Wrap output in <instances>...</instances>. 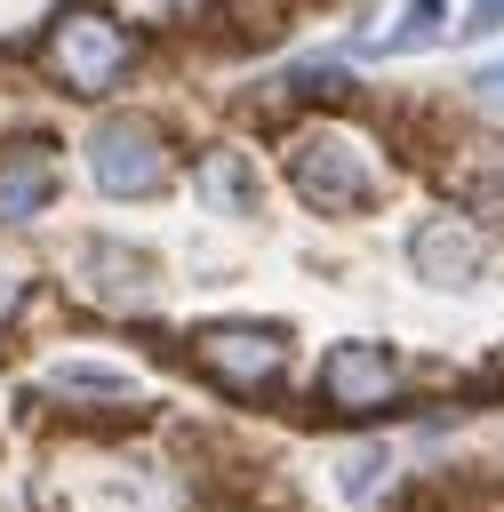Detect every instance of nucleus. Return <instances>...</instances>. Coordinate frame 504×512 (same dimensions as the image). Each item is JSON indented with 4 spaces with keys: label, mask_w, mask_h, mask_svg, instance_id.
Masks as SVG:
<instances>
[{
    "label": "nucleus",
    "mask_w": 504,
    "mask_h": 512,
    "mask_svg": "<svg viewBox=\"0 0 504 512\" xmlns=\"http://www.w3.org/2000/svg\"><path fill=\"white\" fill-rule=\"evenodd\" d=\"M16 304H24V280H16V272H8V264H0V328H8V320H16Z\"/></svg>",
    "instance_id": "nucleus-17"
},
{
    "label": "nucleus",
    "mask_w": 504,
    "mask_h": 512,
    "mask_svg": "<svg viewBox=\"0 0 504 512\" xmlns=\"http://www.w3.org/2000/svg\"><path fill=\"white\" fill-rule=\"evenodd\" d=\"M408 264H416V280H432V288H480V272H488V240H480V224L472 216H456V208H432L416 232H408Z\"/></svg>",
    "instance_id": "nucleus-7"
},
{
    "label": "nucleus",
    "mask_w": 504,
    "mask_h": 512,
    "mask_svg": "<svg viewBox=\"0 0 504 512\" xmlns=\"http://www.w3.org/2000/svg\"><path fill=\"white\" fill-rule=\"evenodd\" d=\"M424 40H440V0H408V8H400V24H392V32H376L368 48L408 56V48H424Z\"/></svg>",
    "instance_id": "nucleus-13"
},
{
    "label": "nucleus",
    "mask_w": 504,
    "mask_h": 512,
    "mask_svg": "<svg viewBox=\"0 0 504 512\" xmlns=\"http://www.w3.org/2000/svg\"><path fill=\"white\" fill-rule=\"evenodd\" d=\"M184 368L232 400H256L288 376V328L280 320H208V328H192Z\"/></svg>",
    "instance_id": "nucleus-3"
},
{
    "label": "nucleus",
    "mask_w": 504,
    "mask_h": 512,
    "mask_svg": "<svg viewBox=\"0 0 504 512\" xmlns=\"http://www.w3.org/2000/svg\"><path fill=\"white\" fill-rule=\"evenodd\" d=\"M88 176H96V192H112V200H152V192H168L176 152H168L160 120H144V112H104V120L88 128Z\"/></svg>",
    "instance_id": "nucleus-4"
},
{
    "label": "nucleus",
    "mask_w": 504,
    "mask_h": 512,
    "mask_svg": "<svg viewBox=\"0 0 504 512\" xmlns=\"http://www.w3.org/2000/svg\"><path fill=\"white\" fill-rule=\"evenodd\" d=\"M472 96H480V104H488V112H504V64H488V72H480V80H472Z\"/></svg>",
    "instance_id": "nucleus-16"
},
{
    "label": "nucleus",
    "mask_w": 504,
    "mask_h": 512,
    "mask_svg": "<svg viewBox=\"0 0 504 512\" xmlns=\"http://www.w3.org/2000/svg\"><path fill=\"white\" fill-rule=\"evenodd\" d=\"M40 208H56V152L48 136H16L0 144V224H32Z\"/></svg>",
    "instance_id": "nucleus-9"
},
{
    "label": "nucleus",
    "mask_w": 504,
    "mask_h": 512,
    "mask_svg": "<svg viewBox=\"0 0 504 512\" xmlns=\"http://www.w3.org/2000/svg\"><path fill=\"white\" fill-rule=\"evenodd\" d=\"M464 32L480 40V32H504V0H472V16H464Z\"/></svg>",
    "instance_id": "nucleus-15"
},
{
    "label": "nucleus",
    "mask_w": 504,
    "mask_h": 512,
    "mask_svg": "<svg viewBox=\"0 0 504 512\" xmlns=\"http://www.w3.org/2000/svg\"><path fill=\"white\" fill-rule=\"evenodd\" d=\"M72 288L88 304H104V312H144L160 296V272H152L144 248L112 240V232H80L72 240Z\"/></svg>",
    "instance_id": "nucleus-6"
},
{
    "label": "nucleus",
    "mask_w": 504,
    "mask_h": 512,
    "mask_svg": "<svg viewBox=\"0 0 504 512\" xmlns=\"http://www.w3.org/2000/svg\"><path fill=\"white\" fill-rule=\"evenodd\" d=\"M384 472H392V448H376V440H360V448H352V456L336 464V488H344V496L360 504V496H376V480H384Z\"/></svg>",
    "instance_id": "nucleus-14"
},
{
    "label": "nucleus",
    "mask_w": 504,
    "mask_h": 512,
    "mask_svg": "<svg viewBox=\"0 0 504 512\" xmlns=\"http://www.w3.org/2000/svg\"><path fill=\"white\" fill-rule=\"evenodd\" d=\"M280 176H288V192H296L312 216H368L376 192H384V160H376L368 136H352L344 120L296 128L288 152H280Z\"/></svg>",
    "instance_id": "nucleus-1"
},
{
    "label": "nucleus",
    "mask_w": 504,
    "mask_h": 512,
    "mask_svg": "<svg viewBox=\"0 0 504 512\" xmlns=\"http://www.w3.org/2000/svg\"><path fill=\"white\" fill-rule=\"evenodd\" d=\"M192 192H200L208 208H224V216H256V208H264V168H256V152H240V144H208V152L192 160Z\"/></svg>",
    "instance_id": "nucleus-11"
},
{
    "label": "nucleus",
    "mask_w": 504,
    "mask_h": 512,
    "mask_svg": "<svg viewBox=\"0 0 504 512\" xmlns=\"http://www.w3.org/2000/svg\"><path fill=\"white\" fill-rule=\"evenodd\" d=\"M40 400H56V408H72V416H88V424H128V416H144L136 376H120V368H104V360H56V368H40Z\"/></svg>",
    "instance_id": "nucleus-8"
},
{
    "label": "nucleus",
    "mask_w": 504,
    "mask_h": 512,
    "mask_svg": "<svg viewBox=\"0 0 504 512\" xmlns=\"http://www.w3.org/2000/svg\"><path fill=\"white\" fill-rule=\"evenodd\" d=\"M40 72H48V88L96 104V96H112V88L136 72V32H128L112 8L72 0V8H56L48 32H40Z\"/></svg>",
    "instance_id": "nucleus-2"
},
{
    "label": "nucleus",
    "mask_w": 504,
    "mask_h": 512,
    "mask_svg": "<svg viewBox=\"0 0 504 512\" xmlns=\"http://www.w3.org/2000/svg\"><path fill=\"white\" fill-rule=\"evenodd\" d=\"M400 392H408L400 352H384V344H368V336H344V344L320 352L312 400H328V416H384Z\"/></svg>",
    "instance_id": "nucleus-5"
},
{
    "label": "nucleus",
    "mask_w": 504,
    "mask_h": 512,
    "mask_svg": "<svg viewBox=\"0 0 504 512\" xmlns=\"http://www.w3.org/2000/svg\"><path fill=\"white\" fill-rule=\"evenodd\" d=\"M296 8H304V0H208V8H200V32H208L216 48H232V56H256V48H272V40L296 24Z\"/></svg>",
    "instance_id": "nucleus-10"
},
{
    "label": "nucleus",
    "mask_w": 504,
    "mask_h": 512,
    "mask_svg": "<svg viewBox=\"0 0 504 512\" xmlns=\"http://www.w3.org/2000/svg\"><path fill=\"white\" fill-rule=\"evenodd\" d=\"M440 184H448V200H464V208H480V216L504 224V136L456 144V152L440 160Z\"/></svg>",
    "instance_id": "nucleus-12"
}]
</instances>
